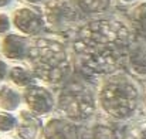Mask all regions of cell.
I'll use <instances>...</instances> for the list:
<instances>
[{"mask_svg":"<svg viewBox=\"0 0 146 139\" xmlns=\"http://www.w3.org/2000/svg\"><path fill=\"white\" fill-rule=\"evenodd\" d=\"M129 43L128 29L115 20L88 23L78 31L74 48L92 74H111L121 64Z\"/></svg>","mask_w":146,"mask_h":139,"instance_id":"6da1fadb","label":"cell"},{"mask_svg":"<svg viewBox=\"0 0 146 139\" xmlns=\"http://www.w3.org/2000/svg\"><path fill=\"white\" fill-rule=\"evenodd\" d=\"M27 54L33 64L34 74L44 81L57 82L68 74L70 64L67 53L62 44L54 40H34L29 47Z\"/></svg>","mask_w":146,"mask_h":139,"instance_id":"7a4b0ae2","label":"cell"},{"mask_svg":"<svg viewBox=\"0 0 146 139\" xmlns=\"http://www.w3.org/2000/svg\"><path fill=\"white\" fill-rule=\"evenodd\" d=\"M102 109L116 119H126L132 116L138 108L139 92L132 81L126 77H115L109 80L99 92Z\"/></svg>","mask_w":146,"mask_h":139,"instance_id":"3957f363","label":"cell"},{"mask_svg":"<svg viewBox=\"0 0 146 139\" xmlns=\"http://www.w3.org/2000/svg\"><path fill=\"white\" fill-rule=\"evenodd\" d=\"M58 109L70 121H87L95 111V99L90 88L74 82L61 91L58 96Z\"/></svg>","mask_w":146,"mask_h":139,"instance_id":"277c9868","label":"cell"},{"mask_svg":"<svg viewBox=\"0 0 146 139\" xmlns=\"http://www.w3.org/2000/svg\"><path fill=\"white\" fill-rule=\"evenodd\" d=\"M47 19L54 26H64L78 20V13L64 0H52L47 4Z\"/></svg>","mask_w":146,"mask_h":139,"instance_id":"5b68a950","label":"cell"},{"mask_svg":"<svg viewBox=\"0 0 146 139\" xmlns=\"http://www.w3.org/2000/svg\"><path fill=\"white\" fill-rule=\"evenodd\" d=\"M24 98L34 114H47L54 106V98L51 92L41 87H29L24 92Z\"/></svg>","mask_w":146,"mask_h":139,"instance_id":"8992f818","label":"cell"},{"mask_svg":"<svg viewBox=\"0 0 146 139\" xmlns=\"http://www.w3.org/2000/svg\"><path fill=\"white\" fill-rule=\"evenodd\" d=\"M44 139H81L77 126L70 119L54 118L46 125Z\"/></svg>","mask_w":146,"mask_h":139,"instance_id":"52a82bcc","label":"cell"},{"mask_svg":"<svg viewBox=\"0 0 146 139\" xmlns=\"http://www.w3.org/2000/svg\"><path fill=\"white\" fill-rule=\"evenodd\" d=\"M14 24L26 34H36L43 29V19L30 9H20L14 14Z\"/></svg>","mask_w":146,"mask_h":139,"instance_id":"ba28073f","label":"cell"},{"mask_svg":"<svg viewBox=\"0 0 146 139\" xmlns=\"http://www.w3.org/2000/svg\"><path fill=\"white\" fill-rule=\"evenodd\" d=\"M38 129H40V121L34 115H31L29 112H23L21 122L17 129L19 136L21 139H34L38 134Z\"/></svg>","mask_w":146,"mask_h":139,"instance_id":"9c48e42d","label":"cell"},{"mask_svg":"<svg viewBox=\"0 0 146 139\" xmlns=\"http://www.w3.org/2000/svg\"><path fill=\"white\" fill-rule=\"evenodd\" d=\"M81 139H119L116 131L105 124H95L90 128H85L81 134Z\"/></svg>","mask_w":146,"mask_h":139,"instance_id":"30bf717a","label":"cell"},{"mask_svg":"<svg viewBox=\"0 0 146 139\" xmlns=\"http://www.w3.org/2000/svg\"><path fill=\"white\" fill-rule=\"evenodd\" d=\"M4 54L9 58L20 60L26 55V41L19 36H9L4 40Z\"/></svg>","mask_w":146,"mask_h":139,"instance_id":"8fae6325","label":"cell"},{"mask_svg":"<svg viewBox=\"0 0 146 139\" xmlns=\"http://www.w3.org/2000/svg\"><path fill=\"white\" fill-rule=\"evenodd\" d=\"M129 64L138 74H146V46H139L129 53Z\"/></svg>","mask_w":146,"mask_h":139,"instance_id":"7c38bea8","label":"cell"},{"mask_svg":"<svg viewBox=\"0 0 146 139\" xmlns=\"http://www.w3.org/2000/svg\"><path fill=\"white\" fill-rule=\"evenodd\" d=\"M19 105V95L10 90L9 87H4L0 91V106L4 109H14Z\"/></svg>","mask_w":146,"mask_h":139,"instance_id":"4fadbf2b","label":"cell"},{"mask_svg":"<svg viewBox=\"0 0 146 139\" xmlns=\"http://www.w3.org/2000/svg\"><path fill=\"white\" fill-rule=\"evenodd\" d=\"M80 7L88 13H98L106 10L109 6V0H78Z\"/></svg>","mask_w":146,"mask_h":139,"instance_id":"5bb4252c","label":"cell"},{"mask_svg":"<svg viewBox=\"0 0 146 139\" xmlns=\"http://www.w3.org/2000/svg\"><path fill=\"white\" fill-rule=\"evenodd\" d=\"M135 30L136 33L146 39V4H142L138 10H136V14H135Z\"/></svg>","mask_w":146,"mask_h":139,"instance_id":"9a60e30c","label":"cell"},{"mask_svg":"<svg viewBox=\"0 0 146 139\" xmlns=\"http://www.w3.org/2000/svg\"><path fill=\"white\" fill-rule=\"evenodd\" d=\"M10 77L17 85H30L31 81H33L31 74L29 71H26L24 68H20V67L13 68L11 72H10Z\"/></svg>","mask_w":146,"mask_h":139,"instance_id":"2e32d148","label":"cell"},{"mask_svg":"<svg viewBox=\"0 0 146 139\" xmlns=\"http://www.w3.org/2000/svg\"><path fill=\"white\" fill-rule=\"evenodd\" d=\"M123 139H146V122H141L135 126H131Z\"/></svg>","mask_w":146,"mask_h":139,"instance_id":"e0dca14e","label":"cell"},{"mask_svg":"<svg viewBox=\"0 0 146 139\" xmlns=\"http://www.w3.org/2000/svg\"><path fill=\"white\" fill-rule=\"evenodd\" d=\"M16 118H13L9 114H0V131L1 132H9L16 126Z\"/></svg>","mask_w":146,"mask_h":139,"instance_id":"ac0fdd59","label":"cell"},{"mask_svg":"<svg viewBox=\"0 0 146 139\" xmlns=\"http://www.w3.org/2000/svg\"><path fill=\"white\" fill-rule=\"evenodd\" d=\"M9 27H10L9 19H7L6 16H0V33H3V31L9 30Z\"/></svg>","mask_w":146,"mask_h":139,"instance_id":"d6986e66","label":"cell"},{"mask_svg":"<svg viewBox=\"0 0 146 139\" xmlns=\"http://www.w3.org/2000/svg\"><path fill=\"white\" fill-rule=\"evenodd\" d=\"M6 74V64L3 61H0V78H3Z\"/></svg>","mask_w":146,"mask_h":139,"instance_id":"ffe728a7","label":"cell"},{"mask_svg":"<svg viewBox=\"0 0 146 139\" xmlns=\"http://www.w3.org/2000/svg\"><path fill=\"white\" fill-rule=\"evenodd\" d=\"M11 0H0V6H6V4H9Z\"/></svg>","mask_w":146,"mask_h":139,"instance_id":"44dd1931","label":"cell"},{"mask_svg":"<svg viewBox=\"0 0 146 139\" xmlns=\"http://www.w3.org/2000/svg\"><path fill=\"white\" fill-rule=\"evenodd\" d=\"M27 1H30V3H36V1H40V0H27Z\"/></svg>","mask_w":146,"mask_h":139,"instance_id":"7402d4cb","label":"cell"}]
</instances>
